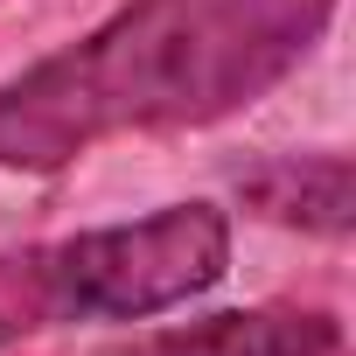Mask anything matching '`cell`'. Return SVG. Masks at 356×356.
<instances>
[{"instance_id": "3", "label": "cell", "mask_w": 356, "mask_h": 356, "mask_svg": "<svg viewBox=\"0 0 356 356\" xmlns=\"http://www.w3.org/2000/svg\"><path fill=\"white\" fill-rule=\"evenodd\" d=\"M342 328L321 307H231L182 328L133 335L105 356H335Z\"/></svg>"}, {"instance_id": "2", "label": "cell", "mask_w": 356, "mask_h": 356, "mask_svg": "<svg viewBox=\"0 0 356 356\" xmlns=\"http://www.w3.org/2000/svg\"><path fill=\"white\" fill-rule=\"evenodd\" d=\"M231 266V224L217 203H168L140 224L77 231L0 259V342L56 321H154L210 293Z\"/></svg>"}, {"instance_id": "1", "label": "cell", "mask_w": 356, "mask_h": 356, "mask_svg": "<svg viewBox=\"0 0 356 356\" xmlns=\"http://www.w3.org/2000/svg\"><path fill=\"white\" fill-rule=\"evenodd\" d=\"M335 0H126L84 42L0 84V168L49 175L98 140L210 126L273 91Z\"/></svg>"}, {"instance_id": "4", "label": "cell", "mask_w": 356, "mask_h": 356, "mask_svg": "<svg viewBox=\"0 0 356 356\" xmlns=\"http://www.w3.org/2000/svg\"><path fill=\"white\" fill-rule=\"evenodd\" d=\"M238 196L266 224L342 238L349 231V154H280V161H266V168L245 175Z\"/></svg>"}]
</instances>
